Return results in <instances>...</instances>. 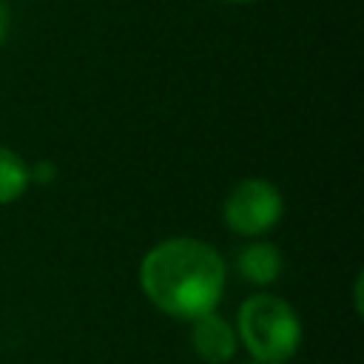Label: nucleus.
Wrapping results in <instances>:
<instances>
[{
    "label": "nucleus",
    "instance_id": "f257e3e1",
    "mask_svg": "<svg viewBox=\"0 0 364 364\" xmlns=\"http://www.w3.org/2000/svg\"><path fill=\"white\" fill-rule=\"evenodd\" d=\"M228 264L222 253L193 236L156 242L139 262V287L165 316L193 321L213 313L225 296Z\"/></svg>",
    "mask_w": 364,
    "mask_h": 364
},
{
    "label": "nucleus",
    "instance_id": "f03ea898",
    "mask_svg": "<svg viewBox=\"0 0 364 364\" xmlns=\"http://www.w3.org/2000/svg\"><path fill=\"white\" fill-rule=\"evenodd\" d=\"M236 338L259 364H284L301 347L299 313L273 293H253L239 304Z\"/></svg>",
    "mask_w": 364,
    "mask_h": 364
},
{
    "label": "nucleus",
    "instance_id": "7ed1b4c3",
    "mask_svg": "<svg viewBox=\"0 0 364 364\" xmlns=\"http://www.w3.org/2000/svg\"><path fill=\"white\" fill-rule=\"evenodd\" d=\"M284 213V199L282 191L264 179V176H247L239 179L222 205V219L225 225L245 239H256L264 236L267 230H273L279 225Z\"/></svg>",
    "mask_w": 364,
    "mask_h": 364
},
{
    "label": "nucleus",
    "instance_id": "20e7f679",
    "mask_svg": "<svg viewBox=\"0 0 364 364\" xmlns=\"http://www.w3.org/2000/svg\"><path fill=\"white\" fill-rule=\"evenodd\" d=\"M191 347L208 364H228L239 347L236 327L216 310L205 313L191 321Z\"/></svg>",
    "mask_w": 364,
    "mask_h": 364
},
{
    "label": "nucleus",
    "instance_id": "39448f33",
    "mask_svg": "<svg viewBox=\"0 0 364 364\" xmlns=\"http://www.w3.org/2000/svg\"><path fill=\"white\" fill-rule=\"evenodd\" d=\"M282 267H284V259L273 242H250V245L239 247V253H236L239 276L256 287L273 284L282 276Z\"/></svg>",
    "mask_w": 364,
    "mask_h": 364
},
{
    "label": "nucleus",
    "instance_id": "423d86ee",
    "mask_svg": "<svg viewBox=\"0 0 364 364\" xmlns=\"http://www.w3.org/2000/svg\"><path fill=\"white\" fill-rule=\"evenodd\" d=\"M28 185V162L17 151L0 145V205L17 202Z\"/></svg>",
    "mask_w": 364,
    "mask_h": 364
},
{
    "label": "nucleus",
    "instance_id": "0eeeda50",
    "mask_svg": "<svg viewBox=\"0 0 364 364\" xmlns=\"http://www.w3.org/2000/svg\"><path fill=\"white\" fill-rule=\"evenodd\" d=\"M57 179V165L51 159H43V162H34L28 165V182H37V185H51Z\"/></svg>",
    "mask_w": 364,
    "mask_h": 364
},
{
    "label": "nucleus",
    "instance_id": "6e6552de",
    "mask_svg": "<svg viewBox=\"0 0 364 364\" xmlns=\"http://www.w3.org/2000/svg\"><path fill=\"white\" fill-rule=\"evenodd\" d=\"M9 26H11V11L6 6V0H0V46L6 43V34H9Z\"/></svg>",
    "mask_w": 364,
    "mask_h": 364
},
{
    "label": "nucleus",
    "instance_id": "1a4fd4ad",
    "mask_svg": "<svg viewBox=\"0 0 364 364\" xmlns=\"http://www.w3.org/2000/svg\"><path fill=\"white\" fill-rule=\"evenodd\" d=\"M353 301H355V313H361V276H355V284H353Z\"/></svg>",
    "mask_w": 364,
    "mask_h": 364
},
{
    "label": "nucleus",
    "instance_id": "9d476101",
    "mask_svg": "<svg viewBox=\"0 0 364 364\" xmlns=\"http://www.w3.org/2000/svg\"><path fill=\"white\" fill-rule=\"evenodd\" d=\"M222 3H236V6H245V3H253V0H222Z\"/></svg>",
    "mask_w": 364,
    "mask_h": 364
},
{
    "label": "nucleus",
    "instance_id": "9b49d317",
    "mask_svg": "<svg viewBox=\"0 0 364 364\" xmlns=\"http://www.w3.org/2000/svg\"><path fill=\"white\" fill-rule=\"evenodd\" d=\"M242 364H259V361H253V358H250V361H242Z\"/></svg>",
    "mask_w": 364,
    "mask_h": 364
}]
</instances>
